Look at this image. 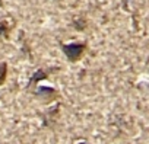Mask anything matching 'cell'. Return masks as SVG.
Here are the masks:
<instances>
[{
  "label": "cell",
  "instance_id": "5",
  "mask_svg": "<svg viewBox=\"0 0 149 144\" xmlns=\"http://www.w3.org/2000/svg\"><path fill=\"white\" fill-rule=\"evenodd\" d=\"M73 26H74V29H76V31H84L88 26V22L84 18H74L73 19Z\"/></svg>",
  "mask_w": 149,
  "mask_h": 144
},
{
  "label": "cell",
  "instance_id": "6",
  "mask_svg": "<svg viewBox=\"0 0 149 144\" xmlns=\"http://www.w3.org/2000/svg\"><path fill=\"white\" fill-rule=\"evenodd\" d=\"M10 28H12V26H9L5 21H0V35H5V37H8V35H9Z\"/></svg>",
  "mask_w": 149,
  "mask_h": 144
},
{
  "label": "cell",
  "instance_id": "3",
  "mask_svg": "<svg viewBox=\"0 0 149 144\" xmlns=\"http://www.w3.org/2000/svg\"><path fill=\"white\" fill-rule=\"evenodd\" d=\"M45 79H48V73H47L45 70H42V68H38L35 73L31 76V79H29V82H28V85H26V89L35 88L41 80H45Z\"/></svg>",
  "mask_w": 149,
  "mask_h": 144
},
{
  "label": "cell",
  "instance_id": "2",
  "mask_svg": "<svg viewBox=\"0 0 149 144\" xmlns=\"http://www.w3.org/2000/svg\"><path fill=\"white\" fill-rule=\"evenodd\" d=\"M32 93L44 103H51L58 98V92L51 86H35Z\"/></svg>",
  "mask_w": 149,
  "mask_h": 144
},
{
  "label": "cell",
  "instance_id": "7",
  "mask_svg": "<svg viewBox=\"0 0 149 144\" xmlns=\"http://www.w3.org/2000/svg\"><path fill=\"white\" fill-rule=\"evenodd\" d=\"M78 144H91V143H88V141H81V143H78Z\"/></svg>",
  "mask_w": 149,
  "mask_h": 144
},
{
  "label": "cell",
  "instance_id": "1",
  "mask_svg": "<svg viewBox=\"0 0 149 144\" xmlns=\"http://www.w3.org/2000/svg\"><path fill=\"white\" fill-rule=\"evenodd\" d=\"M61 51L70 63H76L82 58L84 52L86 51V44L79 42V41L78 42H70V44H63Z\"/></svg>",
  "mask_w": 149,
  "mask_h": 144
},
{
  "label": "cell",
  "instance_id": "4",
  "mask_svg": "<svg viewBox=\"0 0 149 144\" xmlns=\"http://www.w3.org/2000/svg\"><path fill=\"white\" fill-rule=\"evenodd\" d=\"M6 77H8V63L0 61V86L5 85Z\"/></svg>",
  "mask_w": 149,
  "mask_h": 144
}]
</instances>
